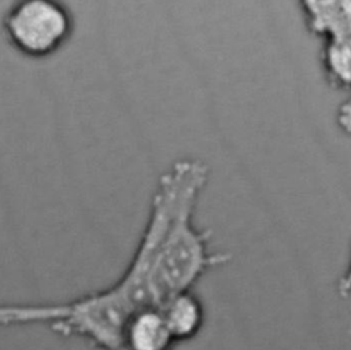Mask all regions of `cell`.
<instances>
[{"label": "cell", "mask_w": 351, "mask_h": 350, "mask_svg": "<svg viewBox=\"0 0 351 350\" xmlns=\"http://www.w3.org/2000/svg\"><path fill=\"white\" fill-rule=\"evenodd\" d=\"M152 303L147 279L126 265L112 284L70 301L0 303V327L47 325L63 336L80 338L96 349L118 350L129 316L136 309Z\"/></svg>", "instance_id": "1"}, {"label": "cell", "mask_w": 351, "mask_h": 350, "mask_svg": "<svg viewBox=\"0 0 351 350\" xmlns=\"http://www.w3.org/2000/svg\"><path fill=\"white\" fill-rule=\"evenodd\" d=\"M177 176L169 218L158 242L151 276L156 305L192 287L214 268L226 265L232 255L210 247V232L195 222L199 198L208 181V165L193 156L173 162Z\"/></svg>", "instance_id": "2"}, {"label": "cell", "mask_w": 351, "mask_h": 350, "mask_svg": "<svg viewBox=\"0 0 351 350\" xmlns=\"http://www.w3.org/2000/svg\"><path fill=\"white\" fill-rule=\"evenodd\" d=\"M11 44L30 58L58 52L74 32V16L62 0H16L4 19Z\"/></svg>", "instance_id": "3"}, {"label": "cell", "mask_w": 351, "mask_h": 350, "mask_svg": "<svg viewBox=\"0 0 351 350\" xmlns=\"http://www.w3.org/2000/svg\"><path fill=\"white\" fill-rule=\"evenodd\" d=\"M176 346L159 305L136 309L126 320L118 350H171Z\"/></svg>", "instance_id": "4"}, {"label": "cell", "mask_w": 351, "mask_h": 350, "mask_svg": "<svg viewBox=\"0 0 351 350\" xmlns=\"http://www.w3.org/2000/svg\"><path fill=\"white\" fill-rule=\"evenodd\" d=\"M306 29L324 40L351 38V0H299Z\"/></svg>", "instance_id": "5"}, {"label": "cell", "mask_w": 351, "mask_h": 350, "mask_svg": "<svg viewBox=\"0 0 351 350\" xmlns=\"http://www.w3.org/2000/svg\"><path fill=\"white\" fill-rule=\"evenodd\" d=\"M159 306L176 345L189 342L200 334L206 310L202 299L192 290L176 292Z\"/></svg>", "instance_id": "6"}, {"label": "cell", "mask_w": 351, "mask_h": 350, "mask_svg": "<svg viewBox=\"0 0 351 350\" xmlns=\"http://www.w3.org/2000/svg\"><path fill=\"white\" fill-rule=\"evenodd\" d=\"M319 58L326 84L336 91L348 92L351 81V38L324 40Z\"/></svg>", "instance_id": "7"}, {"label": "cell", "mask_w": 351, "mask_h": 350, "mask_svg": "<svg viewBox=\"0 0 351 350\" xmlns=\"http://www.w3.org/2000/svg\"><path fill=\"white\" fill-rule=\"evenodd\" d=\"M336 121L339 125V129L348 135L350 132V102L344 100L336 113Z\"/></svg>", "instance_id": "8"}]
</instances>
